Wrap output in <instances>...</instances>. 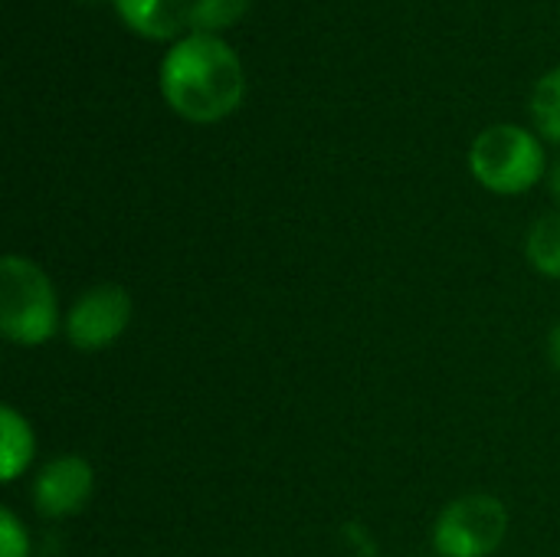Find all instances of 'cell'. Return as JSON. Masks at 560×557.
<instances>
[{"mask_svg":"<svg viewBox=\"0 0 560 557\" xmlns=\"http://www.w3.org/2000/svg\"><path fill=\"white\" fill-rule=\"evenodd\" d=\"M551 190H555V197L560 200V158L558 164H555V171H551Z\"/></svg>","mask_w":560,"mask_h":557,"instance_id":"cell-14","label":"cell"},{"mask_svg":"<svg viewBox=\"0 0 560 557\" xmlns=\"http://www.w3.org/2000/svg\"><path fill=\"white\" fill-rule=\"evenodd\" d=\"M545 167L541 141L522 125H492L469 148V171L492 194H525L545 177Z\"/></svg>","mask_w":560,"mask_h":557,"instance_id":"cell-2","label":"cell"},{"mask_svg":"<svg viewBox=\"0 0 560 557\" xmlns=\"http://www.w3.org/2000/svg\"><path fill=\"white\" fill-rule=\"evenodd\" d=\"M121 23L144 39H177L190 26V0H112Z\"/></svg>","mask_w":560,"mask_h":557,"instance_id":"cell-7","label":"cell"},{"mask_svg":"<svg viewBox=\"0 0 560 557\" xmlns=\"http://www.w3.org/2000/svg\"><path fill=\"white\" fill-rule=\"evenodd\" d=\"M0 437H3V450H0V456H3V483H13L30 466L36 440H33L30 423L13 407L0 410Z\"/></svg>","mask_w":560,"mask_h":557,"instance_id":"cell-8","label":"cell"},{"mask_svg":"<svg viewBox=\"0 0 560 557\" xmlns=\"http://www.w3.org/2000/svg\"><path fill=\"white\" fill-rule=\"evenodd\" d=\"M548 351H551V361H555V368L560 371V325L551 332V338H548Z\"/></svg>","mask_w":560,"mask_h":557,"instance_id":"cell-13","label":"cell"},{"mask_svg":"<svg viewBox=\"0 0 560 557\" xmlns=\"http://www.w3.org/2000/svg\"><path fill=\"white\" fill-rule=\"evenodd\" d=\"M164 102L194 125H213L233 115L246 92L236 49L213 33L180 36L161 62Z\"/></svg>","mask_w":560,"mask_h":557,"instance_id":"cell-1","label":"cell"},{"mask_svg":"<svg viewBox=\"0 0 560 557\" xmlns=\"http://www.w3.org/2000/svg\"><path fill=\"white\" fill-rule=\"evenodd\" d=\"M509 532V512L495 496H463L443 509L433 529L436 555L489 557L499 552Z\"/></svg>","mask_w":560,"mask_h":557,"instance_id":"cell-4","label":"cell"},{"mask_svg":"<svg viewBox=\"0 0 560 557\" xmlns=\"http://www.w3.org/2000/svg\"><path fill=\"white\" fill-rule=\"evenodd\" d=\"M95 489V473L82 456H59L46 463L33 483V509L39 519H66L85 509Z\"/></svg>","mask_w":560,"mask_h":557,"instance_id":"cell-6","label":"cell"},{"mask_svg":"<svg viewBox=\"0 0 560 557\" xmlns=\"http://www.w3.org/2000/svg\"><path fill=\"white\" fill-rule=\"evenodd\" d=\"M249 3L253 0H190V26L194 33L220 36L246 16Z\"/></svg>","mask_w":560,"mask_h":557,"instance_id":"cell-10","label":"cell"},{"mask_svg":"<svg viewBox=\"0 0 560 557\" xmlns=\"http://www.w3.org/2000/svg\"><path fill=\"white\" fill-rule=\"evenodd\" d=\"M532 115H535V125L545 138L558 141L560 144V66L545 72L538 82H535V92H532Z\"/></svg>","mask_w":560,"mask_h":557,"instance_id":"cell-11","label":"cell"},{"mask_svg":"<svg viewBox=\"0 0 560 557\" xmlns=\"http://www.w3.org/2000/svg\"><path fill=\"white\" fill-rule=\"evenodd\" d=\"M525 253L541 276L560 279V213H548L532 227Z\"/></svg>","mask_w":560,"mask_h":557,"instance_id":"cell-9","label":"cell"},{"mask_svg":"<svg viewBox=\"0 0 560 557\" xmlns=\"http://www.w3.org/2000/svg\"><path fill=\"white\" fill-rule=\"evenodd\" d=\"M128 325H131V295L115 282L85 289L66 315L69 345L79 351H102L115 345Z\"/></svg>","mask_w":560,"mask_h":557,"instance_id":"cell-5","label":"cell"},{"mask_svg":"<svg viewBox=\"0 0 560 557\" xmlns=\"http://www.w3.org/2000/svg\"><path fill=\"white\" fill-rule=\"evenodd\" d=\"M82 3H98V0H82Z\"/></svg>","mask_w":560,"mask_h":557,"instance_id":"cell-15","label":"cell"},{"mask_svg":"<svg viewBox=\"0 0 560 557\" xmlns=\"http://www.w3.org/2000/svg\"><path fill=\"white\" fill-rule=\"evenodd\" d=\"M0 557H26L30 555V542L23 525L16 522V515L10 509L0 512Z\"/></svg>","mask_w":560,"mask_h":557,"instance_id":"cell-12","label":"cell"},{"mask_svg":"<svg viewBox=\"0 0 560 557\" xmlns=\"http://www.w3.org/2000/svg\"><path fill=\"white\" fill-rule=\"evenodd\" d=\"M56 289L49 276L23 256L0 263V332L16 345H43L56 335Z\"/></svg>","mask_w":560,"mask_h":557,"instance_id":"cell-3","label":"cell"}]
</instances>
